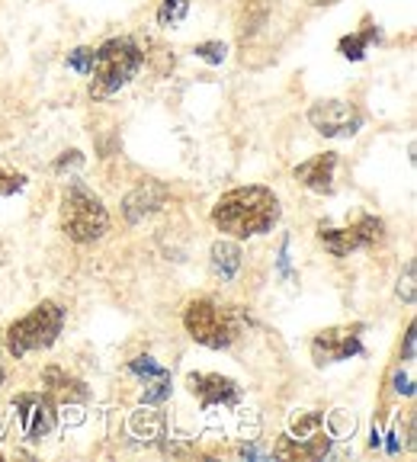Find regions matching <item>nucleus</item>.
<instances>
[{
	"label": "nucleus",
	"instance_id": "nucleus-1",
	"mask_svg": "<svg viewBox=\"0 0 417 462\" xmlns=\"http://www.w3.org/2000/svg\"><path fill=\"white\" fill-rule=\"evenodd\" d=\"M280 196L270 187H237L228 189L212 209V222L222 235L228 238H257L273 231V225L280 222Z\"/></svg>",
	"mask_w": 417,
	"mask_h": 462
},
{
	"label": "nucleus",
	"instance_id": "nucleus-2",
	"mask_svg": "<svg viewBox=\"0 0 417 462\" xmlns=\"http://www.w3.org/2000/svg\"><path fill=\"white\" fill-rule=\"evenodd\" d=\"M144 65V51L135 39L119 36L109 39L97 49L94 68H90V97L94 100H107V97L119 94Z\"/></svg>",
	"mask_w": 417,
	"mask_h": 462
},
{
	"label": "nucleus",
	"instance_id": "nucleus-3",
	"mask_svg": "<svg viewBox=\"0 0 417 462\" xmlns=\"http://www.w3.org/2000/svg\"><path fill=\"white\" fill-rule=\"evenodd\" d=\"M183 328L196 344L225 350L241 334V311L235 305H218L216 299H193L183 311Z\"/></svg>",
	"mask_w": 417,
	"mask_h": 462
},
{
	"label": "nucleus",
	"instance_id": "nucleus-4",
	"mask_svg": "<svg viewBox=\"0 0 417 462\" xmlns=\"http://www.w3.org/2000/svg\"><path fill=\"white\" fill-rule=\"evenodd\" d=\"M109 228V212L100 202V196H94L80 183H71L61 196V231L74 245H90L100 241Z\"/></svg>",
	"mask_w": 417,
	"mask_h": 462
},
{
	"label": "nucleus",
	"instance_id": "nucleus-5",
	"mask_svg": "<svg viewBox=\"0 0 417 462\" xmlns=\"http://www.w3.org/2000/svg\"><path fill=\"white\" fill-rule=\"evenodd\" d=\"M61 328H65V309L58 302H39L29 315H23L7 328V354L20 360L36 350H49Z\"/></svg>",
	"mask_w": 417,
	"mask_h": 462
},
{
	"label": "nucleus",
	"instance_id": "nucleus-6",
	"mask_svg": "<svg viewBox=\"0 0 417 462\" xmlns=\"http://www.w3.org/2000/svg\"><path fill=\"white\" fill-rule=\"evenodd\" d=\"M318 238H321V245L328 247L334 257H350V254L360 251V247L382 245V238H385V225H382V218H375V216H360L353 225H347V228H324L321 225Z\"/></svg>",
	"mask_w": 417,
	"mask_h": 462
},
{
	"label": "nucleus",
	"instance_id": "nucleus-7",
	"mask_svg": "<svg viewBox=\"0 0 417 462\" xmlns=\"http://www.w3.org/2000/svg\"><path fill=\"white\" fill-rule=\"evenodd\" d=\"M14 408L29 443H42L45 437H51V430L58 424L55 398L42 395V392H23V395L14 398Z\"/></svg>",
	"mask_w": 417,
	"mask_h": 462
},
{
	"label": "nucleus",
	"instance_id": "nucleus-8",
	"mask_svg": "<svg viewBox=\"0 0 417 462\" xmlns=\"http://www.w3.org/2000/svg\"><path fill=\"white\" fill-rule=\"evenodd\" d=\"M309 123L324 138H350L363 129V113L347 100H321L309 109Z\"/></svg>",
	"mask_w": 417,
	"mask_h": 462
},
{
	"label": "nucleus",
	"instance_id": "nucleus-9",
	"mask_svg": "<svg viewBox=\"0 0 417 462\" xmlns=\"http://www.w3.org/2000/svg\"><path fill=\"white\" fill-rule=\"evenodd\" d=\"M357 354H363V325L328 328V331L315 334V340H311V360H315V366L344 363Z\"/></svg>",
	"mask_w": 417,
	"mask_h": 462
},
{
	"label": "nucleus",
	"instance_id": "nucleus-10",
	"mask_svg": "<svg viewBox=\"0 0 417 462\" xmlns=\"http://www.w3.org/2000/svg\"><path fill=\"white\" fill-rule=\"evenodd\" d=\"M187 385L196 398H199L202 408H216V404H237L241 402V385L228 375L218 373H190Z\"/></svg>",
	"mask_w": 417,
	"mask_h": 462
},
{
	"label": "nucleus",
	"instance_id": "nucleus-11",
	"mask_svg": "<svg viewBox=\"0 0 417 462\" xmlns=\"http://www.w3.org/2000/svg\"><path fill=\"white\" fill-rule=\"evenodd\" d=\"M334 171H338V154L324 152L295 167V180L302 183L305 189H311V193L328 196V193H334Z\"/></svg>",
	"mask_w": 417,
	"mask_h": 462
},
{
	"label": "nucleus",
	"instance_id": "nucleus-12",
	"mask_svg": "<svg viewBox=\"0 0 417 462\" xmlns=\"http://www.w3.org/2000/svg\"><path fill=\"white\" fill-rule=\"evenodd\" d=\"M164 202H167V189L161 187V183H144V187L132 189V193L125 196V218H129L132 225H138L152 216V212H158Z\"/></svg>",
	"mask_w": 417,
	"mask_h": 462
},
{
	"label": "nucleus",
	"instance_id": "nucleus-13",
	"mask_svg": "<svg viewBox=\"0 0 417 462\" xmlns=\"http://www.w3.org/2000/svg\"><path fill=\"white\" fill-rule=\"evenodd\" d=\"M42 383H45V395L58 398V402H84L87 398V385L80 383V379H74V375H68L65 369H58V366H49L42 375Z\"/></svg>",
	"mask_w": 417,
	"mask_h": 462
},
{
	"label": "nucleus",
	"instance_id": "nucleus-14",
	"mask_svg": "<svg viewBox=\"0 0 417 462\" xmlns=\"http://www.w3.org/2000/svg\"><path fill=\"white\" fill-rule=\"evenodd\" d=\"M237 270H241V247L225 238L216 241V245H212V273L222 282H228L237 276Z\"/></svg>",
	"mask_w": 417,
	"mask_h": 462
},
{
	"label": "nucleus",
	"instance_id": "nucleus-15",
	"mask_svg": "<svg viewBox=\"0 0 417 462\" xmlns=\"http://www.w3.org/2000/svg\"><path fill=\"white\" fill-rule=\"evenodd\" d=\"M129 430L135 433L138 440L154 443L158 437H164V418H161V411H152V408H142V411L132 414Z\"/></svg>",
	"mask_w": 417,
	"mask_h": 462
},
{
	"label": "nucleus",
	"instance_id": "nucleus-16",
	"mask_svg": "<svg viewBox=\"0 0 417 462\" xmlns=\"http://www.w3.org/2000/svg\"><path fill=\"white\" fill-rule=\"evenodd\" d=\"M321 433H324V418L309 411V414H295L286 437L295 443H309V440H315V437H321Z\"/></svg>",
	"mask_w": 417,
	"mask_h": 462
},
{
	"label": "nucleus",
	"instance_id": "nucleus-17",
	"mask_svg": "<svg viewBox=\"0 0 417 462\" xmlns=\"http://www.w3.org/2000/svg\"><path fill=\"white\" fill-rule=\"evenodd\" d=\"M171 395V373H158L152 379H144V392H142V404H161Z\"/></svg>",
	"mask_w": 417,
	"mask_h": 462
},
{
	"label": "nucleus",
	"instance_id": "nucleus-18",
	"mask_svg": "<svg viewBox=\"0 0 417 462\" xmlns=\"http://www.w3.org/2000/svg\"><path fill=\"white\" fill-rule=\"evenodd\" d=\"M373 36H375V29H363V32H357V36H347V39H340V55L344 58H350V61H360L363 55H366V45L373 42Z\"/></svg>",
	"mask_w": 417,
	"mask_h": 462
},
{
	"label": "nucleus",
	"instance_id": "nucleus-19",
	"mask_svg": "<svg viewBox=\"0 0 417 462\" xmlns=\"http://www.w3.org/2000/svg\"><path fill=\"white\" fill-rule=\"evenodd\" d=\"M187 14H190V0H164L158 7V23L164 29L181 26V23L187 20Z\"/></svg>",
	"mask_w": 417,
	"mask_h": 462
},
{
	"label": "nucleus",
	"instance_id": "nucleus-20",
	"mask_svg": "<svg viewBox=\"0 0 417 462\" xmlns=\"http://www.w3.org/2000/svg\"><path fill=\"white\" fill-rule=\"evenodd\" d=\"M266 14H270V0H247L241 36H251V32H257V29L266 23Z\"/></svg>",
	"mask_w": 417,
	"mask_h": 462
},
{
	"label": "nucleus",
	"instance_id": "nucleus-21",
	"mask_svg": "<svg viewBox=\"0 0 417 462\" xmlns=\"http://www.w3.org/2000/svg\"><path fill=\"white\" fill-rule=\"evenodd\" d=\"M94 58H97V49H90V45H80V49L68 51V68L78 74H90V68H94Z\"/></svg>",
	"mask_w": 417,
	"mask_h": 462
},
{
	"label": "nucleus",
	"instance_id": "nucleus-22",
	"mask_svg": "<svg viewBox=\"0 0 417 462\" xmlns=\"http://www.w3.org/2000/svg\"><path fill=\"white\" fill-rule=\"evenodd\" d=\"M23 187H26V177H23L20 171H14V167L0 164V193L14 196V193H20Z\"/></svg>",
	"mask_w": 417,
	"mask_h": 462
},
{
	"label": "nucleus",
	"instance_id": "nucleus-23",
	"mask_svg": "<svg viewBox=\"0 0 417 462\" xmlns=\"http://www.w3.org/2000/svg\"><path fill=\"white\" fill-rule=\"evenodd\" d=\"M193 55L208 61V65H222L225 58H228V49H225V42H199L193 49Z\"/></svg>",
	"mask_w": 417,
	"mask_h": 462
},
{
	"label": "nucleus",
	"instance_id": "nucleus-24",
	"mask_svg": "<svg viewBox=\"0 0 417 462\" xmlns=\"http://www.w3.org/2000/svg\"><path fill=\"white\" fill-rule=\"evenodd\" d=\"M398 299H402L404 305H414V260L404 267V276L398 280Z\"/></svg>",
	"mask_w": 417,
	"mask_h": 462
},
{
	"label": "nucleus",
	"instance_id": "nucleus-25",
	"mask_svg": "<svg viewBox=\"0 0 417 462\" xmlns=\"http://www.w3.org/2000/svg\"><path fill=\"white\" fill-rule=\"evenodd\" d=\"M404 360H414V325L408 328V337H404Z\"/></svg>",
	"mask_w": 417,
	"mask_h": 462
},
{
	"label": "nucleus",
	"instance_id": "nucleus-26",
	"mask_svg": "<svg viewBox=\"0 0 417 462\" xmlns=\"http://www.w3.org/2000/svg\"><path fill=\"white\" fill-rule=\"evenodd\" d=\"M395 383H398V385H395V389H398V392H402V395H414V385H411V379H404V375H402V373H398V375H395Z\"/></svg>",
	"mask_w": 417,
	"mask_h": 462
},
{
	"label": "nucleus",
	"instance_id": "nucleus-27",
	"mask_svg": "<svg viewBox=\"0 0 417 462\" xmlns=\"http://www.w3.org/2000/svg\"><path fill=\"white\" fill-rule=\"evenodd\" d=\"M309 4H315V7H324V4H338V0H309Z\"/></svg>",
	"mask_w": 417,
	"mask_h": 462
},
{
	"label": "nucleus",
	"instance_id": "nucleus-28",
	"mask_svg": "<svg viewBox=\"0 0 417 462\" xmlns=\"http://www.w3.org/2000/svg\"><path fill=\"white\" fill-rule=\"evenodd\" d=\"M0 383H4V369H0Z\"/></svg>",
	"mask_w": 417,
	"mask_h": 462
}]
</instances>
